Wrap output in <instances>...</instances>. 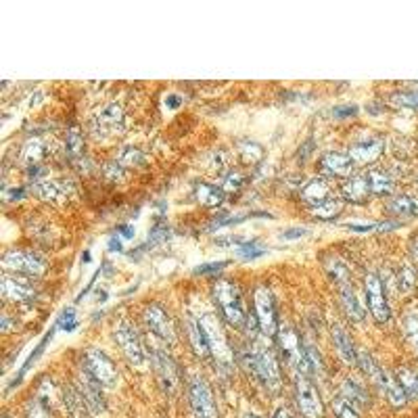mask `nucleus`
I'll list each match as a JSON object with an SVG mask.
<instances>
[{
    "label": "nucleus",
    "mask_w": 418,
    "mask_h": 418,
    "mask_svg": "<svg viewBox=\"0 0 418 418\" xmlns=\"http://www.w3.org/2000/svg\"><path fill=\"white\" fill-rule=\"evenodd\" d=\"M372 385L383 393V397L387 399V403H389L391 408L397 410V408H403V406H406L408 397H406V393H403L399 381L395 378V374L389 372L387 368L381 366V370H378V374L374 376Z\"/></svg>",
    "instance_id": "11"
},
{
    "label": "nucleus",
    "mask_w": 418,
    "mask_h": 418,
    "mask_svg": "<svg viewBox=\"0 0 418 418\" xmlns=\"http://www.w3.org/2000/svg\"><path fill=\"white\" fill-rule=\"evenodd\" d=\"M186 335H188V343L197 356H201V358L209 356V345H207L205 333H203L201 324L197 320H192L190 316L186 318Z\"/></svg>",
    "instance_id": "22"
},
{
    "label": "nucleus",
    "mask_w": 418,
    "mask_h": 418,
    "mask_svg": "<svg viewBox=\"0 0 418 418\" xmlns=\"http://www.w3.org/2000/svg\"><path fill=\"white\" fill-rule=\"evenodd\" d=\"M303 201L310 203L314 209H320V207L333 203L331 190H328L326 182L324 180H312V182H308L306 188H303Z\"/></svg>",
    "instance_id": "18"
},
{
    "label": "nucleus",
    "mask_w": 418,
    "mask_h": 418,
    "mask_svg": "<svg viewBox=\"0 0 418 418\" xmlns=\"http://www.w3.org/2000/svg\"><path fill=\"white\" fill-rule=\"evenodd\" d=\"M370 184H368V178H351L345 186H343V197L351 203H362L368 199L370 194Z\"/></svg>",
    "instance_id": "25"
},
{
    "label": "nucleus",
    "mask_w": 418,
    "mask_h": 418,
    "mask_svg": "<svg viewBox=\"0 0 418 418\" xmlns=\"http://www.w3.org/2000/svg\"><path fill=\"white\" fill-rule=\"evenodd\" d=\"M391 212L397 214V216H403V218H412V216H418V201L414 197H408V194H399L395 197L391 203Z\"/></svg>",
    "instance_id": "28"
},
{
    "label": "nucleus",
    "mask_w": 418,
    "mask_h": 418,
    "mask_svg": "<svg viewBox=\"0 0 418 418\" xmlns=\"http://www.w3.org/2000/svg\"><path fill=\"white\" fill-rule=\"evenodd\" d=\"M264 253V247L256 241H245L239 249H237V256L241 260H253V258H260Z\"/></svg>",
    "instance_id": "33"
},
{
    "label": "nucleus",
    "mask_w": 418,
    "mask_h": 418,
    "mask_svg": "<svg viewBox=\"0 0 418 418\" xmlns=\"http://www.w3.org/2000/svg\"><path fill=\"white\" fill-rule=\"evenodd\" d=\"M42 155H44V144L38 138H32V140L26 142V147H24V161L36 163V161L42 159Z\"/></svg>",
    "instance_id": "32"
},
{
    "label": "nucleus",
    "mask_w": 418,
    "mask_h": 418,
    "mask_svg": "<svg viewBox=\"0 0 418 418\" xmlns=\"http://www.w3.org/2000/svg\"><path fill=\"white\" fill-rule=\"evenodd\" d=\"M241 418H260L258 414H245V416H241Z\"/></svg>",
    "instance_id": "49"
},
{
    "label": "nucleus",
    "mask_w": 418,
    "mask_h": 418,
    "mask_svg": "<svg viewBox=\"0 0 418 418\" xmlns=\"http://www.w3.org/2000/svg\"><path fill=\"white\" fill-rule=\"evenodd\" d=\"M397 283H399V287L403 289V291H410V289H414V283H416V276H414V270H412V266H401L399 268V272H397Z\"/></svg>",
    "instance_id": "35"
},
{
    "label": "nucleus",
    "mask_w": 418,
    "mask_h": 418,
    "mask_svg": "<svg viewBox=\"0 0 418 418\" xmlns=\"http://www.w3.org/2000/svg\"><path fill=\"white\" fill-rule=\"evenodd\" d=\"M366 299H368V308H370L374 320L387 322L389 316H391V310H389V303L385 299L381 278L376 274H368L366 276Z\"/></svg>",
    "instance_id": "13"
},
{
    "label": "nucleus",
    "mask_w": 418,
    "mask_h": 418,
    "mask_svg": "<svg viewBox=\"0 0 418 418\" xmlns=\"http://www.w3.org/2000/svg\"><path fill=\"white\" fill-rule=\"evenodd\" d=\"M144 322H147V326H149L159 339H163V341H167V343H172V341L176 339L172 318L165 314V310H163L161 306H157V303L149 306V308L144 310Z\"/></svg>",
    "instance_id": "15"
},
{
    "label": "nucleus",
    "mask_w": 418,
    "mask_h": 418,
    "mask_svg": "<svg viewBox=\"0 0 418 418\" xmlns=\"http://www.w3.org/2000/svg\"><path fill=\"white\" fill-rule=\"evenodd\" d=\"M308 233V228H291V231H287L285 235H283V239L285 241H291V239H299V237H303Z\"/></svg>",
    "instance_id": "43"
},
{
    "label": "nucleus",
    "mask_w": 418,
    "mask_h": 418,
    "mask_svg": "<svg viewBox=\"0 0 418 418\" xmlns=\"http://www.w3.org/2000/svg\"><path fill=\"white\" fill-rule=\"evenodd\" d=\"M214 295L218 306L222 308L226 322L235 328H241L247 322V318H245V306H243L239 289L233 283H218L214 289Z\"/></svg>",
    "instance_id": "2"
},
{
    "label": "nucleus",
    "mask_w": 418,
    "mask_h": 418,
    "mask_svg": "<svg viewBox=\"0 0 418 418\" xmlns=\"http://www.w3.org/2000/svg\"><path fill=\"white\" fill-rule=\"evenodd\" d=\"M99 126L105 130V132H119L124 128V113H122V107L119 105H109L103 109V113L99 115Z\"/></svg>",
    "instance_id": "24"
},
{
    "label": "nucleus",
    "mask_w": 418,
    "mask_h": 418,
    "mask_svg": "<svg viewBox=\"0 0 418 418\" xmlns=\"http://www.w3.org/2000/svg\"><path fill=\"white\" fill-rule=\"evenodd\" d=\"M333 341H335V349H337V353L341 356L343 362L358 364V351H356V347H353V343H351V339H349V335L345 333L343 326H339V324L333 326Z\"/></svg>",
    "instance_id": "20"
},
{
    "label": "nucleus",
    "mask_w": 418,
    "mask_h": 418,
    "mask_svg": "<svg viewBox=\"0 0 418 418\" xmlns=\"http://www.w3.org/2000/svg\"><path fill=\"white\" fill-rule=\"evenodd\" d=\"M341 303L345 314L353 320V322H362L364 320V310L358 301V297L353 295V291L347 285H341Z\"/></svg>",
    "instance_id": "27"
},
{
    "label": "nucleus",
    "mask_w": 418,
    "mask_h": 418,
    "mask_svg": "<svg viewBox=\"0 0 418 418\" xmlns=\"http://www.w3.org/2000/svg\"><path fill=\"white\" fill-rule=\"evenodd\" d=\"M34 293L32 285L24 278H13V276H5L3 278V297L11 299V301H26L30 299Z\"/></svg>",
    "instance_id": "19"
},
{
    "label": "nucleus",
    "mask_w": 418,
    "mask_h": 418,
    "mask_svg": "<svg viewBox=\"0 0 418 418\" xmlns=\"http://www.w3.org/2000/svg\"><path fill=\"white\" fill-rule=\"evenodd\" d=\"M349 228H351V231H358V233H364V231H370L372 226H358V224H351Z\"/></svg>",
    "instance_id": "48"
},
{
    "label": "nucleus",
    "mask_w": 418,
    "mask_h": 418,
    "mask_svg": "<svg viewBox=\"0 0 418 418\" xmlns=\"http://www.w3.org/2000/svg\"><path fill=\"white\" fill-rule=\"evenodd\" d=\"M188 408L192 418H218V406L214 393L201 378H192L188 383Z\"/></svg>",
    "instance_id": "5"
},
{
    "label": "nucleus",
    "mask_w": 418,
    "mask_h": 418,
    "mask_svg": "<svg viewBox=\"0 0 418 418\" xmlns=\"http://www.w3.org/2000/svg\"><path fill=\"white\" fill-rule=\"evenodd\" d=\"M203 333H205V339H207V345H209V353L214 358H218L220 362H228L231 360V347H228V341L226 337L222 335V328L220 324L216 322L214 316H203L199 320Z\"/></svg>",
    "instance_id": "10"
},
{
    "label": "nucleus",
    "mask_w": 418,
    "mask_h": 418,
    "mask_svg": "<svg viewBox=\"0 0 418 418\" xmlns=\"http://www.w3.org/2000/svg\"><path fill=\"white\" fill-rule=\"evenodd\" d=\"M88 406V410L92 414H103L107 410V403H105V395H103V385L82 366L80 370V389H78Z\"/></svg>",
    "instance_id": "12"
},
{
    "label": "nucleus",
    "mask_w": 418,
    "mask_h": 418,
    "mask_svg": "<svg viewBox=\"0 0 418 418\" xmlns=\"http://www.w3.org/2000/svg\"><path fill=\"white\" fill-rule=\"evenodd\" d=\"M295 397H297V406L306 418H322L324 406H322L320 393H318L312 376H308L303 372H295Z\"/></svg>",
    "instance_id": "4"
},
{
    "label": "nucleus",
    "mask_w": 418,
    "mask_h": 418,
    "mask_svg": "<svg viewBox=\"0 0 418 418\" xmlns=\"http://www.w3.org/2000/svg\"><path fill=\"white\" fill-rule=\"evenodd\" d=\"M403 333L408 343L414 347V351L418 353V314L416 312H408L403 316Z\"/></svg>",
    "instance_id": "31"
},
{
    "label": "nucleus",
    "mask_w": 418,
    "mask_h": 418,
    "mask_svg": "<svg viewBox=\"0 0 418 418\" xmlns=\"http://www.w3.org/2000/svg\"><path fill=\"white\" fill-rule=\"evenodd\" d=\"M331 410L335 414V418H360V412L358 408L347 401L341 393H337L333 399H331Z\"/></svg>",
    "instance_id": "29"
},
{
    "label": "nucleus",
    "mask_w": 418,
    "mask_h": 418,
    "mask_svg": "<svg viewBox=\"0 0 418 418\" xmlns=\"http://www.w3.org/2000/svg\"><path fill=\"white\" fill-rule=\"evenodd\" d=\"M253 303H256V320L258 326L262 328V333L266 337H272L274 333H278L276 328V312H274V303H272V295L266 287H258L253 293Z\"/></svg>",
    "instance_id": "9"
},
{
    "label": "nucleus",
    "mask_w": 418,
    "mask_h": 418,
    "mask_svg": "<svg viewBox=\"0 0 418 418\" xmlns=\"http://www.w3.org/2000/svg\"><path fill=\"white\" fill-rule=\"evenodd\" d=\"M241 184H243V176L239 172H235V169L226 172V176H224V188L226 190H237V188H241Z\"/></svg>",
    "instance_id": "38"
},
{
    "label": "nucleus",
    "mask_w": 418,
    "mask_h": 418,
    "mask_svg": "<svg viewBox=\"0 0 418 418\" xmlns=\"http://www.w3.org/2000/svg\"><path fill=\"white\" fill-rule=\"evenodd\" d=\"M197 199L203 203V205H207V207H220L222 205V201H224V190L222 188H218V186H214V184H207V182H201L199 186H197Z\"/></svg>",
    "instance_id": "26"
},
{
    "label": "nucleus",
    "mask_w": 418,
    "mask_h": 418,
    "mask_svg": "<svg viewBox=\"0 0 418 418\" xmlns=\"http://www.w3.org/2000/svg\"><path fill=\"white\" fill-rule=\"evenodd\" d=\"M119 161H122L126 167H134V165H138V163L142 161V153L136 151V149H124Z\"/></svg>",
    "instance_id": "36"
},
{
    "label": "nucleus",
    "mask_w": 418,
    "mask_h": 418,
    "mask_svg": "<svg viewBox=\"0 0 418 418\" xmlns=\"http://www.w3.org/2000/svg\"><path fill=\"white\" fill-rule=\"evenodd\" d=\"M119 233H122V235H117V237H119V239H126V241H130V239L134 237V228H132V226H122Z\"/></svg>",
    "instance_id": "46"
},
{
    "label": "nucleus",
    "mask_w": 418,
    "mask_h": 418,
    "mask_svg": "<svg viewBox=\"0 0 418 418\" xmlns=\"http://www.w3.org/2000/svg\"><path fill=\"white\" fill-rule=\"evenodd\" d=\"M228 262H214V264H205V266H199L194 270V274H207V272H218L222 268H226Z\"/></svg>",
    "instance_id": "40"
},
{
    "label": "nucleus",
    "mask_w": 418,
    "mask_h": 418,
    "mask_svg": "<svg viewBox=\"0 0 418 418\" xmlns=\"http://www.w3.org/2000/svg\"><path fill=\"white\" fill-rule=\"evenodd\" d=\"M383 151V142L378 138H362L360 142H356L351 147V159L360 161V163H368L372 159H376Z\"/></svg>",
    "instance_id": "21"
},
{
    "label": "nucleus",
    "mask_w": 418,
    "mask_h": 418,
    "mask_svg": "<svg viewBox=\"0 0 418 418\" xmlns=\"http://www.w3.org/2000/svg\"><path fill=\"white\" fill-rule=\"evenodd\" d=\"M5 418H11V416H5Z\"/></svg>",
    "instance_id": "50"
},
{
    "label": "nucleus",
    "mask_w": 418,
    "mask_h": 418,
    "mask_svg": "<svg viewBox=\"0 0 418 418\" xmlns=\"http://www.w3.org/2000/svg\"><path fill=\"white\" fill-rule=\"evenodd\" d=\"M339 393H341L347 401H351L358 410H364V408L370 406V393H368L366 385H362V383L356 381V378H345V381L341 383Z\"/></svg>",
    "instance_id": "16"
},
{
    "label": "nucleus",
    "mask_w": 418,
    "mask_h": 418,
    "mask_svg": "<svg viewBox=\"0 0 418 418\" xmlns=\"http://www.w3.org/2000/svg\"><path fill=\"white\" fill-rule=\"evenodd\" d=\"M3 266L28 274H42L47 268V262L36 256L34 251H11L3 258Z\"/></svg>",
    "instance_id": "14"
},
{
    "label": "nucleus",
    "mask_w": 418,
    "mask_h": 418,
    "mask_svg": "<svg viewBox=\"0 0 418 418\" xmlns=\"http://www.w3.org/2000/svg\"><path fill=\"white\" fill-rule=\"evenodd\" d=\"M278 347L283 351V356L287 358V362L295 368V372H303L306 374V356H303V345L299 343L297 333L293 331L291 324L281 322L278 326Z\"/></svg>",
    "instance_id": "7"
},
{
    "label": "nucleus",
    "mask_w": 418,
    "mask_h": 418,
    "mask_svg": "<svg viewBox=\"0 0 418 418\" xmlns=\"http://www.w3.org/2000/svg\"><path fill=\"white\" fill-rule=\"evenodd\" d=\"M393 101L397 103V105H403V107H414V109H418V92H401V94H395L393 97Z\"/></svg>",
    "instance_id": "37"
},
{
    "label": "nucleus",
    "mask_w": 418,
    "mask_h": 418,
    "mask_svg": "<svg viewBox=\"0 0 418 418\" xmlns=\"http://www.w3.org/2000/svg\"><path fill=\"white\" fill-rule=\"evenodd\" d=\"M115 341L124 353V358L128 360V364L136 370H140L147 362V351H144V345L138 337V333L134 331V326L126 320H122L117 326H115Z\"/></svg>",
    "instance_id": "3"
},
{
    "label": "nucleus",
    "mask_w": 418,
    "mask_h": 418,
    "mask_svg": "<svg viewBox=\"0 0 418 418\" xmlns=\"http://www.w3.org/2000/svg\"><path fill=\"white\" fill-rule=\"evenodd\" d=\"M245 366L249 372L256 374V378L272 393L281 391L283 385V376H281V366L276 362V358L272 356L270 349H266L260 343H253L247 351H245Z\"/></svg>",
    "instance_id": "1"
},
{
    "label": "nucleus",
    "mask_w": 418,
    "mask_h": 418,
    "mask_svg": "<svg viewBox=\"0 0 418 418\" xmlns=\"http://www.w3.org/2000/svg\"><path fill=\"white\" fill-rule=\"evenodd\" d=\"M84 368L103 385V389H113L119 381V372L113 360L101 349H88L84 356Z\"/></svg>",
    "instance_id": "6"
},
{
    "label": "nucleus",
    "mask_w": 418,
    "mask_h": 418,
    "mask_svg": "<svg viewBox=\"0 0 418 418\" xmlns=\"http://www.w3.org/2000/svg\"><path fill=\"white\" fill-rule=\"evenodd\" d=\"M109 249H113V251H122V245H119L117 237H113V239L109 241Z\"/></svg>",
    "instance_id": "47"
},
{
    "label": "nucleus",
    "mask_w": 418,
    "mask_h": 418,
    "mask_svg": "<svg viewBox=\"0 0 418 418\" xmlns=\"http://www.w3.org/2000/svg\"><path fill=\"white\" fill-rule=\"evenodd\" d=\"M59 326H61L63 331H74V328L78 326V322H76V318H74V312H72V310H67V312L63 314V318H61Z\"/></svg>",
    "instance_id": "41"
},
{
    "label": "nucleus",
    "mask_w": 418,
    "mask_h": 418,
    "mask_svg": "<svg viewBox=\"0 0 418 418\" xmlns=\"http://www.w3.org/2000/svg\"><path fill=\"white\" fill-rule=\"evenodd\" d=\"M80 149H82V138H80V134L78 132H69L67 134V151L74 155V153H80Z\"/></svg>",
    "instance_id": "39"
},
{
    "label": "nucleus",
    "mask_w": 418,
    "mask_h": 418,
    "mask_svg": "<svg viewBox=\"0 0 418 418\" xmlns=\"http://www.w3.org/2000/svg\"><path fill=\"white\" fill-rule=\"evenodd\" d=\"M40 194H42L44 199H49V201H59V199L65 197L63 186H61L59 182H42V184H40Z\"/></svg>",
    "instance_id": "34"
},
{
    "label": "nucleus",
    "mask_w": 418,
    "mask_h": 418,
    "mask_svg": "<svg viewBox=\"0 0 418 418\" xmlns=\"http://www.w3.org/2000/svg\"><path fill=\"white\" fill-rule=\"evenodd\" d=\"M368 184H370V190L376 192V194H389L393 190L391 178L385 172H378V169H372L368 174Z\"/></svg>",
    "instance_id": "30"
},
{
    "label": "nucleus",
    "mask_w": 418,
    "mask_h": 418,
    "mask_svg": "<svg viewBox=\"0 0 418 418\" xmlns=\"http://www.w3.org/2000/svg\"><path fill=\"white\" fill-rule=\"evenodd\" d=\"M395 378L399 381L406 397L412 399V401H418V372L408 368V366H399L397 372H395Z\"/></svg>",
    "instance_id": "23"
},
{
    "label": "nucleus",
    "mask_w": 418,
    "mask_h": 418,
    "mask_svg": "<svg viewBox=\"0 0 418 418\" xmlns=\"http://www.w3.org/2000/svg\"><path fill=\"white\" fill-rule=\"evenodd\" d=\"M320 167L331 176H349L353 169V159L345 153H326L320 159Z\"/></svg>",
    "instance_id": "17"
},
{
    "label": "nucleus",
    "mask_w": 418,
    "mask_h": 418,
    "mask_svg": "<svg viewBox=\"0 0 418 418\" xmlns=\"http://www.w3.org/2000/svg\"><path fill=\"white\" fill-rule=\"evenodd\" d=\"M272 418H295V414H293L289 408H285V406H283V408H278V410L274 412V416H272Z\"/></svg>",
    "instance_id": "45"
},
{
    "label": "nucleus",
    "mask_w": 418,
    "mask_h": 418,
    "mask_svg": "<svg viewBox=\"0 0 418 418\" xmlns=\"http://www.w3.org/2000/svg\"><path fill=\"white\" fill-rule=\"evenodd\" d=\"M28 418H47V408L40 401H34L28 410Z\"/></svg>",
    "instance_id": "42"
},
{
    "label": "nucleus",
    "mask_w": 418,
    "mask_h": 418,
    "mask_svg": "<svg viewBox=\"0 0 418 418\" xmlns=\"http://www.w3.org/2000/svg\"><path fill=\"white\" fill-rule=\"evenodd\" d=\"M151 356H153V368H155V374H157V381H159L161 389L165 393H176L178 387H180L178 364L163 349H153Z\"/></svg>",
    "instance_id": "8"
},
{
    "label": "nucleus",
    "mask_w": 418,
    "mask_h": 418,
    "mask_svg": "<svg viewBox=\"0 0 418 418\" xmlns=\"http://www.w3.org/2000/svg\"><path fill=\"white\" fill-rule=\"evenodd\" d=\"M356 111H358V107H337L333 113H335L337 117H339V115L345 117V115H356Z\"/></svg>",
    "instance_id": "44"
}]
</instances>
